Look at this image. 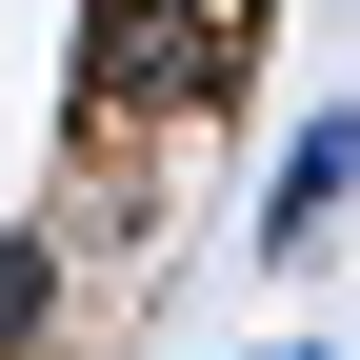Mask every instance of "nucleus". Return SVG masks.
Returning <instances> with one entry per match:
<instances>
[{"instance_id": "1", "label": "nucleus", "mask_w": 360, "mask_h": 360, "mask_svg": "<svg viewBox=\"0 0 360 360\" xmlns=\"http://www.w3.org/2000/svg\"><path fill=\"white\" fill-rule=\"evenodd\" d=\"M240 40H260V0H101L80 101L101 120H200V101H240Z\"/></svg>"}, {"instance_id": "2", "label": "nucleus", "mask_w": 360, "mask_h": 360, "mask_svg": "<svg viewBox=\"0 0 360 360\" xmlns=\"http://www.w3.org/2000/svg\"><path fill=\"white\" fill-rule=\"evenodd\" d=\"M340 180H360V101H321V120L281 141V180H260V260H300V240H321V220H340Z\"/></svg>"}, {"instance_id": "3", "label": "nucleus", "mask_w": 360, "mask_h": 360, "mask_svg": "<svg viewBox=\"0 0 360 360\" xmlns=\"http://www.w3.org/2000/svg\"><path fill=\"white\" fill-rule=\"evenodd\" d=\"M40 321H60V240H0V360H20Z\"/></svg>"}, {"instance_id": "4", "label": "nucleus", "mask_w": 360, "mask_h": 360, "mask_svg": "<svg viewBox=\"0 0 360 360\" xmlns=\"http://www.w3.org/2000/svg\"><path fill=\"white\" fill-rule=\"evenodd\" d=\"M281 360H321V340H281Z\"/></svg>"}]
</instances>
